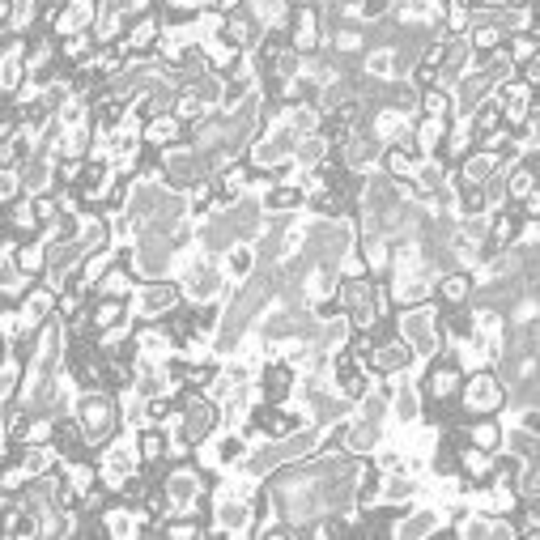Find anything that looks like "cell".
Listing matches in <instances>:
<instances>
[{
	"label": "cell",
	"instance_id": "obj_1",
	"mask_svg": "<svg viewBox=\"0 0 540 540\" xmlns=\"http://www.w3.org/2000/svg\"><path fill=\"white\" fill-rule=\"evenodd\" d=\"M73 413L81 421V430L90 438V451L98 455L115 434L124 430V413H120V396L107 392V387H90V392H81Z\"/></svg>",
	"mask_w": 540,
	"mask_h": 540
},
{
	"label": "cell",
	"instance_id": "obj_2",
	"mask_svg": "<svg viewBox=\"0 0 540 540\" xmlns=\"http://www.w3.org/2000/svg\"><path fill=\"white\" fill-rule=\"evenodd\" d=\"M396 332L417 349L421 362L438 358V353H447V332H443V307L438 302H421V307H404L396 311Z\"/></svg>",
	"mask_w": 540,
	"mask_h": 540
},
{
	"label": "cell",
	"instance_id": "obj_3",
	"mask_svg": "<svg viewBox=\"0 0 540 540\" xmlns=\"http://www.w3.org/2000/svg\"><path fill=\"white\" fill-rule=\"evenodd\" d=\"M506 404H511V383L494 366H481L472 375H464V392H460L464 417H498Z\"/></svg>",
	"mask_w": 540,
	"mask_h": 540
},
{
	"label": "cell",
	"instance_id": "obj_4",
	"mask_svg": "<svg viewBox=\"0 0 540 540\" xmlns=\"http://www.w3.org/2000/svg\"><path fill=\"white\" fill-rule=\"evenodd\" d=\"M447 523H451V511L443 502H409V506H400L392 523H387V536L392 540H426V536L447 532Z\"/></svg>",
	"mask_w": 540,
	"mask_h": 540
},
{
	"label": "cell",
	"instance_id": "obj_5",
	"mask_svg": "<svg viewBox=\"0 0 540 540\" xmlns=\"http://www.w3.org/2000/svg\"><path fill=\"white\" fill-rule=\"evenodd\" d=\"M183 285L179 277H158V281H141L137 294H132V315L137 319H166L171 311L183 307Z\"/></svg>",
	"mask_w": 540,
	"mask_h": 540
},
{
	"label": "cell",
	"instance_id": "obj_6",
	"mask_svg": "<svg viewBox=\"0 0 540 540\" xmlns=\"http://www.w3.org/2000/svg\"><path fill=\"white\" fill-rule=\"evenodd\" d=\"M290 43L294 52L315 56L328 47V22H324V0L319 5H294L290 13Z\"/></svg>",
	"mask_w": 540,
	"mask_h": 540
},
{
	"label": "cell",
	"instance_id": "obj_7",
	"mask_svg": "<svg viewBox=\"0 0 540 540\" xmlns=\"http://www.w3.org/2000/svg\"><path fill=\"white\" fill-rule=\"evenodd\" d=\"M298 366L294 362H285V358H268L260 366V375H256V387H260V396L268 404H290L298 396Z\"/></svg>",
	"mask_w": 540,
	"mask_h": 540
},
{
	"label": "cell",
	"instance_id": "obj_8",
	"mask_svg": "<svg viewBox=\"0 0 540 540\" xmlns=\"http://www.w3.org/2000/svg\"><path fill=\"white\" fill-rule=\"evenodd\" d=\"M494 94H498V81L489 77L485 69L464 73V77H460V86L451 90V98H455V115H460V120H472V111H477L485 98H494Z\"/></svg>",
	"mask_w": 540,
	"mask_h": 540
},
{
	"label": "cell",
	"instance_id": "obj_9",
	"mask_svg": "<svg viewBox=\"0 0 540 540\" xmlns=\"http://www.w3.org/2000/svg\"><path fill=\"white\" fill-rule=\"evenodd\" d=\"M222 35H226L230 43H239L243 52H256V47L264 43V35H268V26L260 22V13L251 9V5H239V9H230V13H226Z\"/></svg>",
	"mask_w": 540,
	"mask_h": 540
},
{
	"label": "cell",
	"instance_id": "obj_10",
	"mask_svg": "<svg viewBox=\"0 0 540 540\" xmlns=\"http://www.w3.org/2000/svg\"><path fill=\"white\" fill-rule=\"evenodd\" d=\"M417 362H421L417 349L404 341L400 332H392L387 341L375 345V370H379V375H413Z\"/></svg>",
	"mask_w": 540,
	"mask_h": 540
},
{
	"label": "cell",
	"instance_id": "obj_11",
	"mask_svg": "<svg viewBox=\"0 0 540 540\" xmlns=\"http://www.w3.org/2000/svg\"><path fill=\"white\" fill-rule=\"evenodd\" d=\"M383 430L387 426H375V421H366V417H345L341 421V443L349 455H358V460H370L379 447H383Z\"/></svg>",
	"mask_w": 540,
	"mask_h": 540
},
{
	"label": "cell",
	"instance_id": "obj_12",
	"mask_svg": "<svg viewBox=\"0 0 540 540\" xmlns=\"http://www.w3.org/2000/svg\"><path fill=\"white\" fill-rule=\"evenodd\" d=\"M103 523H107V536H111V540H137V536H149V515H145V506H132V502L107 506V511H103Z\"/></svg>",
	"mask_w": 540,
	"mask_h": 540
},
{
	"label": "cell",
	"instance_id": "obj_13",
	"mask_svg": "<svg viewBox=\"0 0 540 540\" xmlns=\"http://www.w3.org/2000/svg\"><path fill=\"white\" fill-rule=\"evenodd\" d=\"M392 421L396 426H421L426 421V396H421V383L413 375H404L392 392Z\"/></svg>",
	"mask_w": 540,
	"mask_h": 540
},
{
	"label": "cell",
	"instance_id": "obj_14",
	"mask_svg": "<svg viewBox=\"0 0 540 540\" xmlns=\"http://www.w3.org/2000/svg\"><path fill=\"white\" fill-rule=\"evenodd\" d=\"M498 103H502V115H506V124H511V128H519L523 120H528V111L536 107V90L528 86V81H523V77H511V81H506V86H498Z\"/></svg>",
	"mask_w": 540,
	"mask_h": 540
},
{
	"label": "cell",
	"instance_id": "obj_15",
	"mask_svg": "<svg viewBox=\"0 0 540 540\" xmlns=\"http://www.w3.org/2000/svg\"><path fill=\"white\" fill-rule=\"evenodd\" d=\"M477 294V277H472V268H447L443 277H438V290L434 298L443 302V307H464Z\"/></svg>",
	"mask_w": 540,
	"mask_h": 540
},
{
	"label": "cell",
	"instance_id": "obj_16",
	"mask_svg": "<svg viewBox=\"0 0 540 540\" xmlns=\"http://www.w3.org/2000/svg\"><path fill=\"white\" fill-rule=\"evenodd\" d=\"M451 430H460V438H468L472 447H485V451H502V443H506V426L498 417H464Z\"/></svg>",
	"mask_w": 540,
	"mask_h": 540
},
{
	"label": "cell",
	"instance_id": "obj_17",
	"mask_svg": "<svg viewBox=\"0 0 540 540\" xmlns=\"http://www.w3.org/2000/svg\"><path fill=\"white\" fill-rule=\"evenodd\" d=\"M188 137H192V132H188V124H183L175 111H166V115H154V120H145V145L175 149V145H183Z\"/></svg>",
	"mask_w": 540,
	"mask_h": 540
},
{
	"label": "cell",
	"instance_id": "obj_18",
	"mask_svg": "<svg viewBox=\"0 0 540 540\" xmlns=\"http://www.w3.org/2000/svg\"><path fill=\"white\" fill-rule=\"evenodd\" d=\"M298 209H307L302 183H273V188L264 192V213L268 217H294Z\"/></svg>",
	"mask_w": 540,
	"mask_h": 540
},
{
	"label": "cell",
	"instance_id": "obj_19",
	"mask_svg": "<svg viewBox=\"0 0 540 540\" xmlns=\"http://www.w3.org/2000/svg\"><path fill=\"white\" fill-rule=\"evenodd\" d=\"M498 171H502L498 154H489V149H472V154L455 166V183H481V188H485V183L494 179Z\"/></svg>",
	"mask_w": 540,
	"mask_h": 540
},
{
	"label": "cell",
	"instance_id": "obj_20",
	"mask_svg": "<svg viewBox=\"0 0 540 540\" xmlns=\"http://www.w3.org/2000/svg\"><path fill=\"white\" fill-rule=\"evenodd\" d=\"M447 132H451V120H434V115H417V120H413L417 154H421V158H438V154H443Z\"/></svg>",
	"mask_w": 540,
	"mask_h": 540
},
{
	"label": "cell",
	"instance_id": "obj_21",
	"mask_svg": "<svg viewBox=\"0 0 540 540\" xmlns=\"http://www.w3.org/2000/svg\"><path fill=\"white\" fill-rule=\"evenodd\" d=\"M472 149H477V128H472V120H460V115H455L447 141H443V154H438V158L451 162V166H460Z\"/></svg>",
	"mask_w": 540,
	"mask_h": 540
},
{
	"label": "cell",
	"instance_id": "obj_22",
	"mask_svg": "<svg viewBox=\"0 0 540 540\" xmlns=\"http://www.w3.org/2000/svg\"><path fill=\"white\" fill-rule=\"evenodd\" d=\"M222 264H226V277L239 285V281H247V277L260 273V247H256V243H234L226 256H222Z\"/></svg>",
	"mask_w": 540,
	"mask_h": 540
},
{
	"label": "cell",
	"instance_id": "obj_23",
	"mask_svg": "<svg viewBox=\"0 0 540 540\" xmlns=\"http://www.w3.org/2000/svg\"><path fill=\"white\" fill-rule=\"evenodd\" d=\"M332 154H336V149H332V141L324 137V128H319V132H311V137H298L294 162L302 166V171H315V166H324Z\"/></svg>",
	"mask_w": 540,
	"mask_h": 540
},
{
	"label": "cell",
	"instance_id": "obj_24",
	"mask_svg": "<svg viewBox=\"0 0 540 540\" xmlns=\"http://www.w3.org/2000/svg\"><path fill=\"white\" fill-rule=\"evenodd\" d=\"M137 273H132V268L128 264H115L111 268V273L103 277V281H98V298H124V302H132V294H137Z\"/></svg>",
	"mask_w": 540,
	"mask_h": 540
},
{
	"label": "cell",
	"instance_id": "obj_25",
	"mask_svg": "<svg viewBox=\"0 0 540 540\" xmlns=\"http://www.w3.org/2000/svg\"><path fill=\"white\" fill-rule=\"evenodd\" d=\"M417 154H409V149H400V145H387L383 149V162H379V171L383 175H392V179H413L417 175Z\"/></svg>",
	"mask_w": 540,
	"mask_h": 540
},
{
	"label": "cell",
	"instance_id": "obj_26",
	"mask_svg": "<svg viewBox=\"0 0 540 540\" xmlns=\"http://www.w3.org/2000/svg\"><path fill=\"white\" fill-rule=\"evenodd\" d=\"M362 73L375 81H392L396 77V47H370L362 56Z\"/></svg>",
	"mask_w": 540,
	"mask_h": 540
},
{
	"label": "cell",
	"instance_id": "obj_27",
	"mask_svg": "<svg viewBox=\"0 0 540 540\" xmlns=\"http://www.w3.org/2000/svg\"><path fill=\"white\" fill-rule=\"evenodd\" d=\"M468 43L477 56H489V52H498V47H506V30L498 22H477L468 30Z\"/></svg>",
	"mask_w": 540,
	"mask_h": 540
},
{
	"label": "cell",
	"instance_id": "obj_28",
	"mask_svg": "<svg viewBox=\"0 0 540 540\" xmlns=\"http://www.w3.org/2000/svg\"><path fill=\"white\" fill-rule=\"evenodd\" d=\"M18 264L26 268L30 277H43L47 273V239H26L18 247Z\"/></svg>",
	"mask_w": 540,
	"mask_h": 540
},
{
	"label": "cell",
	"instance_id": "obj_29",
	"mask_svg": "<svg viewBox=\"0 0 540 540\" xmlns=\"http://www.w3.org/2000/svg\"><path fill=\"white\" fill-rule=\"evenodd\" d=\"M502 124H506V115H502V103H498V98H485V103L472 111V128H477V141L485 137V132L502 128Z\"/></svg>",
	"mask_w": 540,
	"mask_h": 540
},
{
	"label": "cell",
	"instance_id": "obj_30",
	"mask_svg": "<svg viewBox=\"0 0 540 540\" xmlns=\"http://www.w3.org/2000/svg\"><path fill=\"white\" fill-rule=\"evenodd\" d=\"M506 52H511V60H515V64H528V60L540 52V39L532 35V30H519V35L506 39Z\"/></svg>",
	"mask_w": 540,
	"mask_h": 540
},
{
	"label": "cell",
	"instance_id": "obj_31",
	"mask_svg": "<svg viewBox=\"0 0 540 540\" xmlns=\"http://www.w3.org/2000/svg\"><path fill=\"white\" fill-rule=\"evenodd\" d=\"M519 494H523V502H540V455H532L528 464H523V472H519Z\"/></svg>",
	"mask_w": 540,
	"mask_h": 540
},
{
	"label": "cell",
	"instance_id": "obj_32",
	"mask_svg": "<svg viewBox=\"0 0 540 540\" xmlns=\"http://www.w3.org/2000/svg\"><path fill=\"white\" fill-rule=\"evenodd\" d=\"M370 464H375L379 472H400V468H404V451H400V447H387V443H383L375 455H370Z\"/></svg>",
	"mask_w": 540,
	"mask_h": 540
},
{
	"label": "cell",
	"instance_id": "obj_33",
	"mask_svg": "<svg viewBox=\"0 0 540 540\" xmlns=\"http://www.w3.org/2000/svg\"><path fill=\"white\" fill-rule=\"evenodd\" d=\"M519 77L528 81V86H532V90L540 94V52H536V56H532L528 64H519Z\"/></svg>",
	"mask_w": 540,
	"mask_h": 540
},
{
	"label": "cell",
	"instance_id": "obj_34",
	"mask_svg": "<svg viewBox=\"0 0 540 540\" xmlns=\"http://www.w3.org/2000/svg\"><path fill=\"white\" fill-rule=\"evenodd\" d=\"M239 5H247V0H217V13H230V9H239Z\"/></svg>",
	"mask_w": 540,
	"mask_h": 540
},
{
	"label": "cell",
	"instance_id": "obj_35",
	"mask_svg": "<svg viewBox=\"0 0 540 540\" xmlns=\"http://www.w3.org/2000/svg\"><path fill=\"white\" fill-rule=\"evenodd\" d=\"M532 166H536V179H540V154H536V158H532Z\"/></svg>",
	"mask_w": 540,
	"mask_h": 540
}]
</instances>
